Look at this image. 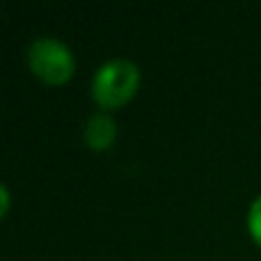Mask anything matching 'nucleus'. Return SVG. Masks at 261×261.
Wrapping results in <instances>:
<instances>
[{
	"label": "nucleus",
	"mask_w": 261,
	"mask_h": 261,
	"mask_svg": "<svg viewBox=\"0 0 261 261\" xmlns=\"http://www.w3.org/2000/svg\"><path fill=\"white\" fill-rule=\"evenodd\" d=\"M140 87V69L126 58H115L96 71L92 81V99L106 110L122 108Z\"/></svg>",
	"instance_id": "1"
},
{
	"label": "nucleus",
	"mask_w": 261,
	"mask_h": 261,
	"mask_svg": "<svg viewBox=\"0 0 261 261\" xmlns=\"http://www.w3.org/2000/svg\"><path fill=\"white\" fill-rule=\"evenodd\" d=\"M28 64L37 78L50 85H62L73 76L76 60L67 44L55 37H39L28 48Z\"/></svg>",
	"instance_id": "2"
},
{
	"label": "nucleus",
	"mask_w": 261,
	"mask_h": 261,
	"mask_svg": "<svg viewBox=\"0 0 261 261\" xmlns=\"http://www.w3.org/2000/svg\"><path fill=\"white\" fill-rule=\"evenodd\" d=\"M115 138H117V124L110 115L96 113L87 119L85 124V144L94 151H106L113 147Z\"/></svg>",
	"instance_id": "3"
},
{
	"label": "nucleus",
	"mask_w": 261,
	"mask_h": 261,
	"mask_svg": "<svg viewBox=\"0 0 261 261\" xmlns=\"http://www.w3.org/2000/svg\"><path fill=\"white\" fill-rule=\"evenodd\" d=\"M248 229H250L252 241L261 248V195L254 199L248 211Z\"/></svg>",
	"instance_id": "4"
},
{
	"label": "nucleus",
	"mask_w": 261,
	"mask_h": 261,
	"mask_svg": "<svg viewBox=\"0 0 261 261\" xmlns=\"http://www.w3.org/2000/svg\"><path fill=\"white\" fill-rule=\"evenodd\" d=\"M0 199H3V204H0V213H7L9 208V193H7V186H0Z\"/></svg>",
	"instance_id": "5"
}]
</instances>
